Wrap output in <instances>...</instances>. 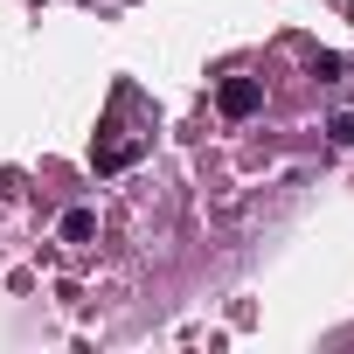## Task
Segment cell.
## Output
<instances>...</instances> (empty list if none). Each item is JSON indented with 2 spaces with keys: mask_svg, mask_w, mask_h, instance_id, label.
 I'll return each mask as SVG.
<instances>
[{
  "mask_svg": "<svg viewBox=\"0 0 354 354\" xmlns=\"http://www.w3.org/2000/svg\"><path fill=\"white\" fill-rule=\"evenodd\" d=\"M91 236H97V216L91 209H70L63 216V243H91Z\"/></svg>",
  "mask_w": 354,
  "mask_h": 354,
  "instance_id": "cell-2",
  "label": "cell"
},
{
  "mask_svg": "<svg viewBox=\"0 0 354 354\" xmlns=\"http://www.w3.org/2000/svg\"><path fill=\"white\" fill-rule=\"evenodd\" d=\"M257 104H264V84L257 77H223V91H216V111L223 118H250Z\"/></svg>",
  "mask_w": 354,
  "mask_h": 354,
  "instance_id": "cell-1",
  "label": "cell"
},
{
  "mask_svg": "<svg viewBox=\"0 0 354 354\" xmlns=\"http://www.w3.org/2000/svg\"><path fill=\"white\" fill-rule=\"evenodd\" d=\"M326 132H333V146H354V111H340V118H333Z\"/></svg>",
  "mask_w": 354,
  "mask_h": 354,
  "instance_id": "cell-3",
  "label": "cell"
}]
</instances>
